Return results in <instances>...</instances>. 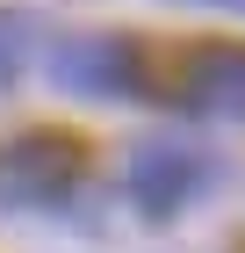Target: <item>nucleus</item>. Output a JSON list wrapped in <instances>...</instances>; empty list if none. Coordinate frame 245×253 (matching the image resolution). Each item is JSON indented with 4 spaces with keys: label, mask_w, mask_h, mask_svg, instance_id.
<instances>
[{
    "label": "nucleus",
    "mask_w": 245,
    "mask_h": 253,
    "mask_svg": "<svg viewBox=\"0 0 245 253\" xmlns=\"http://www.w3.org/2000/svg\"><path fill=\"white\" fill-rule=\"evenodd\" d=\"M123 181H130V203L144 217H173L216 181V152L195 145V137H137Z\"/></svg>",
    "instance_id": "1"
},
{
    "label": "nucleus",
    "mask_w": 245,
    "mask_h": 253,
    "mask_svg": "<svg viewBox=\"0 0 245 253\" xmlns=\"http://www.w3.org/2000/svg\"><path fill=\"white\" fill-rule=\"evenodd\" d=\"M79 181V145L58 130H29L0 145V203H58Z\"/></svg>",
    "instance_id": "2"
},
{
    "label": "nucleus",
    "mask_w": 245,
    "mask_h": 253,
    "mask_svg": "<svg viewBox=\"0 0 245 253\" xmlns=\"http://www.w3.org/2000/svg\"><path fill=\"white\" fill-rule=\"evenodd\" d=\"M173 94L188 101L195 116H216V123H245V43H195L180 58V87Z\"/></svg>",
    "instance_id": "3"
},
{
    "label": "nucleus",
    "mask_w": 245,
    "mask_h": 253,
    "mask_svg": "<svg viewBox=\"0 0 245 253\" xmlns=\"http://www.w3.org/2000/svg\"><path fill=\"white\" fill-rule=\"evenodd\" d=\"M51 73H58V87L94 94V101L137 94V58H130L123 37H65V43L51 51Z\"/></svg>",
    "instance_id": "4"
},
{
    "label": "nucleus",
    "mask_w": 245,
    "mask_h": 253,
    "mask_svg": "<svg viewBox=\"0 0 245 253\" xmlns=\"http://www.w3.org/2000/svg\"><path fill=\"white\" fill-rule=\"evenodd\" d=\"M22 58H29V15H0V87H15Z\"/></svg>",
    "instance_id": "5"
},
{
    "label": "nucleus",
    "mask_w": 245,
    "mask_h": 253,
    "mask_svg": "<svg viewBox=\"0 0 245 253\" xmlns=\"http://www.w3.org/2000/svg\"><path fill=\"white\" fill-rule=\"evenodd\" d=\"M202 7H238V15H245V0H202Z\"/></svg>",
    "instance_id": "6"
}]
</instances>
